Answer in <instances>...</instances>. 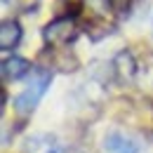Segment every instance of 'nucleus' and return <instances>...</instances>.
Masks as SVG:
<instances>
[{"label": "nucleus", "instance_id": "obj_1", "mask_svg": "<svg viewBox=\"0 0 153 153\" xmlns=\"http://www.w3.org/2000/svg\"><path fill=\"white\" fill-rule=\"evenodd\" d=\"M50 82H52V71H50V68H42V66L33 68L28 85H26L19 92V97L14 99V111L19 115H31L36 111V106L40 104V99L45 97Z\"/></svg>", "mask_w": 153, "mask_h": 153}, {"label": "nucleus", "instance_id": "obj_2", "mask_svg": "<svg viewBox=\"0 0 153 153\" xmlns=\"http://www.w3.org/2000/svg\"><path fill=\"white\" fill-rule=\"evenodd\" d=\"M78 33H80V28H78V21L73 17H59L42 28V40L50 47H64V45L73 42L78 38Z\"/></svg>", "mask_w": 153, "mask_h": 153}, {"label": "nucleus", "instance_id": "obj_3", "mask_svg": "<svg viewBox=\"0 0 153 153\" xmlns=\"http://www.w3.org/2000/svg\"><path fill=\"white\" fill-rule=\"evenodd\" d=\"M104 151L108 153H139L141 151V139L137 134L120 132V130H111L101 141Z\"/></svg>", "mask_w": 153, "mask_h": 153}, {"label": "nucleus", "instance_id": "obj_4", "mask_svg": "<svg viewBox=\"0 0 153 153\" xmlns=\"http://www.w3.org/2000/svg\"><path fill=\"white\" fill-rule=\"evenodd\" d=\"M21 42V26L14 19H5L0 24V50H14Z\"/></svg>", "mask_w": 153, "mask_h": 153}, {"label": "nucleus", "instance_id": "obj_5", "mask_svg": "<svg viewBox=\"0 0 153 153\" xmlns=\"http://www.w3.org/2000/svg\"><path fill=\"white\" fill-rule=\"evenodd\" d=\"M31 71V61L24 57H7L2 61V78L5 80H19Z\"/></svg>", "mask_w": 153, "mask_h": 153}, {"label": "nucleus", "instance_id": "obj_6", "mask_svg": "<svg viewBox=\"0 0 153 153\" xmlns=\"http://www.w3.org/2000/svg\"><path fill=\"white\" fill-rule=\"evenodd\" d=\"M115 71H118V78L120 80H132L134 73H137V64L130 52H120L115 57Z\"/></svg>", "mask_w": 153, "mask_h": 153}, {"label": "nucleus", "instance_id": "obj_7", "mask_svg": "<svg viewBox=\"0 0 153 153\" xmlns=\"http://www.w3.org/2000/svg\"><path fill=\"white\" fill-rule=\"evenodd\" d=\"M106 2H108V7L113 10L115 14H120V17H127L134 7V0H106Z\"/></svg>", "mask_w": 153, "mask_h": 153}, {"label": "nucleus", "instance_id": "obj_8", "mask_svg": "<svg viewBox=\"0 0 153 153\" xmlns=\"http://www.w3.org/2000/svg\"><path fill=\"white\" fill-rule=\"evenodd\" d=\"M82 2H85V0H61V5H64L68 12H78V10H82Z\"/></svg>", "mask_w": 153, "mask_h": 153}]
</instances>
